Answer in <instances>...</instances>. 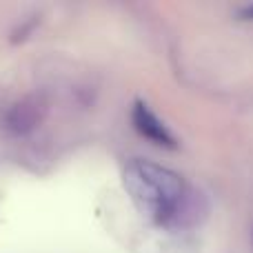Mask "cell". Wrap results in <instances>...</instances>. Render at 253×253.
Segmentation results:
<instances>
[{"mask_svg":"<svg viewBox=\"0 0 253 253\" xmlns=\"http://www.w3.org/2000/svg\"><path fill=\"white\" fill-rule=\"evenodd\" d=\"M131 123H133V129L138 131L142 138H147L149 142L158 144V147L165 149H175L178 147V140L175 135L167 129V125L149 109L147 102L135 100L133 109H131Z\"/></svg>","mask_w":253,"mask_h":253,"instance_id":"2","label":"cell"},{"mask_svg":"<svg viewBox=\"0 0 253 253\" xmlns=\"http://www.w3.org/2000/svg\"><path fill=\"white\" fill-rule=\"evenodd\" d=\"M125 187L135 205L160 227H196L207 215V202L200 193L187 187L175 171L149 160H131L125 167Z\"/></svg>","mask_w":253,"mask_h":253,"instance_id":"1","label":"cell"},{"mask_svg":"<svg viewBox=\"0 0 253 253\" xmlns=\"http://www.w3.org/2000/svg\"><path fill=\"white\" fill-rule=\"evenodd\" d=\"M44 114H47V105L42 102V98L27 96L9 107L7 116H4V125L11 133L27 135L42 123Z\"/></svg>","mask_w":253,"mask_h":253,"instance_id":"3","label":"cell"},{"mask_svg":"<svg viewBox=\"0 0 253 253\" xmlns=\"http://www.w3.org/2000/svg\"><path fill=\"white\" fill-rule=\"evenodd\" d=\"M240 16L245 18V20H253V4H249V7H245L240 11Z\"/></svg>","mask_w":253,"mask_h":253,"instance_id":"4","label":"cell"}]
</instances>
